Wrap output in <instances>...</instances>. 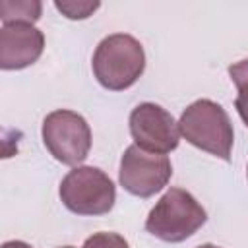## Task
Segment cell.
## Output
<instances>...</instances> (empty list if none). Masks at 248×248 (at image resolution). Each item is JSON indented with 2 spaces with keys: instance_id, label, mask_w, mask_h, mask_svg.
<instances>
[{
  "instance_id": "obj_13",
  "label": "cell",
  "mask_w": 248,
  "mask_h": 248,
  "mask_svg": "<svg viewBox=\"0 0 248 248\" xmlns=\"http://www.w3.org/2000/svg\"><path fill=\"white\" fill-rule=\"evenodd\" d=\"M234 107H236V112L240 114L242 122L248 126V99H240V97H236V99H234Z\"/></svg>"
},
{
  "instance_id": "obj_3",
  "label": "cell",
  "mask_w": 248,
  "mask_h": 248,
  "mask_svg": "<svg viewBox=\"0 0 248 248\" xmlns=\"http://www.w3.org/2000/svg\"><path fill=\"white\" fill-rule=\"evenodd\" d=\"M207 221L202 203L184 188H169L145 219V231L163 242H182Z\"/></svg>"
},
{
  "instance_id": "obj_6",
  "label": "cell",
  "mask_w": 248,
  "mask_h": 248,
  "mask_svg": "<svg viewBox=\"0 0 248 248\" xmlns=\"http://www.w3.org/2000/svg\"><path fill=\"white\" fill-rule=\"evenodd\" d=\"M172 176V165L167 155L149 153L136 143L126 147L120 159L118 182L136 198H151L161 192Z\"/></svg>"
},
{
  "instance_id": "obj_16",
  "label": "cell",
  "mask_w": 248,
  "mask_h": 248,
  "mask_svg": "<svg viewBox=\"0 0 248 248\" xmlns=\"http://www.w3.org/2000/svg\"><path fill=\"white\" fill-rule=\"evenodd\" d=\"M60 248H76V246H60Z\"/></svg>"
},
{
  "instance_id": "obj_1",
  "label": "cell",
  "mask_w": 248,
  "mask_h": 248,
  "mask_svg": "<svg viewBox=\"0 0 248 248\" xmlns=\"http://www.w3.org/2000/svg\"><path fill=\"white\" fill-rule=\"evenodd\" d=\"M91 68L95 79L105 89L124 91L132 87L145 70L143 46L128 33H112L97 45Z\"/></svg>"
},
{
  "instance_id": "obj_4",
  "label": "cell",
  "mask_w": 248,
  "mask_h": 248,
  "mask_svg": "<svg viewBox=\"0 0 248 248\" xmlns=\"http://www.w3.org/2000/svg\"><path fill=\"white\" fill-rule=\"evenodd\" d=\"M60 200L76 215H105L116 202L114 182L97 167H74L60 182Z\"/></svg>"
},
{
  "instance_id": "obj_11",
  "label": "cell",
  "mask_w": 248,
  "mask_h": 248,
  "mask_svg": "<svg viewBox=\"0 0 248 248\" xmlns=\"http://www.w3.org/2000/svg\"><path fill=\"white\" fill-rule=\"evenodd\" d=\"M81 248H130L128 240L118 232H95L85 238Z\"/></svg>"
},
{
  "instance_id": "obj_10",
  "label": "cell",
  "mask_w": 248,
  "mask_h": 248,
  "mask_svg": "<svg viewBox=\"0 0 248 248\" xmlns=\"http://www.w3.org/2000/svg\"><path fill=\"white\" fill-rule=\"evenodd\" d=\"M99 2H87V0H56L54 8L66 16L68 19H87L89 16H93L95 10H99Z\"/></svg>"
},
{
  "instance_id": "obj_8",
  "label": "cell",
  "mask_w": 248,
  "mask_h": 248,
  "mask_svg": "<svg viewBox=\"0 0 248 248\" xmlns=\"http://www.w3.org/2000/svg\"><path fill=\"white\" fill-rule=\"evenodd\" d=\"M45 48V35L31 23H6L0 29V68L23 70L35 64Z\"/></svg>"
},
{
  "instance_id": "obj_7",
  "label": "cell",
  "mask_w": 248,
  "mask_h": 248,
  "mask_svg": "<svg viewBox=\"0 0 248 248\" xmlns=\"http://www.w3.org/2000/svg\"><path fill=\"white\" fill-rule=\"evenodd\" d=\"M130 134L138 147L159 155L174 151L180 141L178 122L155 103H140L130 112Z\"/></svg>"
},
{
  "instance_id": "obj_2",
  "label": "cell",
  "mask_w": 248,
  "mask_h": 248,
  "mask_svg": "<svg viewBox=\"0 0 248 248\" xmlns=\"http://www.w3.org/2000/svg\"><path fill=\"white\" fill-rule=\"evenodd\" d=\"M180 136L194 147L207 151L223 161L231 159L234 132L227 110L211 101L198 99L188 105L178 120Z\"/></svg>"
},
{
  "instance_id": "obj_9",
  "label": "cell",
  "mask_w": 248,
  "mask_h": 248,
  "mask_svg": "<svg viewBox=\"0 0 248 248\" xmlns=\"http://www.w3.org/2000/svg\"><path fill=\"white\" fill-rule=\"evenodd\" d=\"M43 4L39 0H2L0 2V19L6 23H35L39 21Z\"/></svg>"
},
{
  "instance_id": "obj_12",
  "label": "cell",
  "mask_w": 248,
  "mask_h": 248,
  "mask_svg": "<svg viewBox=\"0 0 248 248\" xmlns=\"http://www.w3.org/2000/svg\"><path fill=\"white\" fill-rule=\"evenodd\" d=\"M229 76H231L232 83L236 85L238 97L248 99V58L231 64L229 66Z\"/></svg>"
},
{
  "instance_id": "obj_5",
  "label": "cell",
  "mask_w": 248,
  "mask_h": 248,
  "mask_svg": "<svg viewBox=\"0 0 248 248\" xmlns=\"http://www.w3.org/2000/svg\"><path fill=\"white\" fill-rule=\"evenodd\" d=\"M43 143L62 165H79L91 149V128L76 110L58 108L45 116L41 126Z\"/></svg>"
},
{
  "instance_id": "obj_14",
  "label": "cell",
  "mask_w": 248,
  "mask_h": 248,
  "mask_svg": "<svg viewBox=\"0 0 248 248\" xmlns=\"http://www.w3.org/2000/svg\"><path fill=\"white\" fill-rule=\"evenodd\" d=\"M2 248H33V246L23 242V240H8V242L2 244Z\"/></svg>"
},
{
  "instance_id": "obj_15",
  "label": "cell",
  "mask_w": 248,
  "mask_h": 248,
  "mask_svg": "<svg viewBox=\"0 0 248 248\" xmlns=\"http://www.w3.org/2000/svg\"><path fill=\"white\" fill-rule=\"evenodd\" d=\"M198 248H221V246H215V244H202V246H198Z\"/></svg>"
},
{
  "instance_id": "obj_17",
  "label": "cell",
  "mask_w": 248,
  "mask_h": 248,
  "mask_svg": "<svg viewBox=\"0 0 248 248\" xmlns=\"http://www.w3.org/2000/svg\"><path fill=\"white\" fill-rule=\"evenodd\" d=\"M246 176H248V169H246Z\"/></svg>"
}]
</instances>
